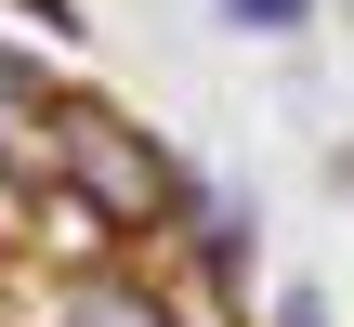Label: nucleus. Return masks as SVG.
Masks as SVG:
<instances>
[{"mask_svg":"<svg viewBox=\"0 0 354 327\" xmlns=\"http://www.w3.org/2000/svg\"><path fill=\"white\" fill-rule=\"evenodd\" d=\"M236 13H263V26H289V13H302V0H236Z\"/></svg>","mask_w":354,"mask_h":327,"instance_id":"nucleus-2","label":"nucleus"},{"mask_svg":"<svg viewBox=\"0 0 354 327\" xmlns=\"http://www.w3.org/2000/svg\"><path fill=\"white\" fill-rule=\"evenodd\" d=\"M79 170H92V197H105V210H158V170H145V144H131V131H79Z\"/></svg>","mask_w":354,"mask_h":327,"instance_id":"nucleus-1","label":"nucleus"}]
</instances>
